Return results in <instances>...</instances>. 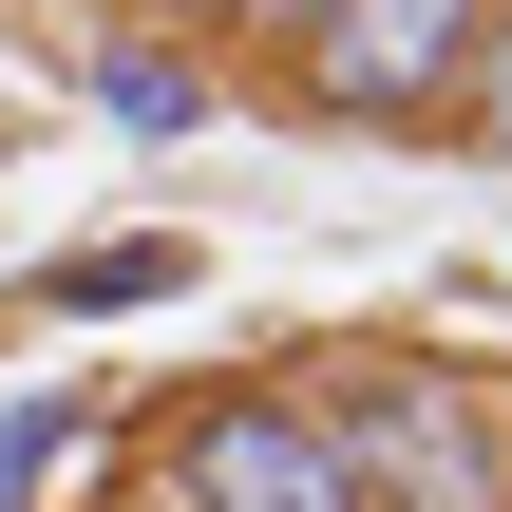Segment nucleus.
Returning <instances> with one entry per match:
<instances>
[{
  "label": "nucleus",
  "instance_id": "f257e3e1",
  "mask_svg": "<svg viewBox=\"0 0 512 512\" xmlns=\"http://www.w3.org/2000/svg\"><path fill=\"white\" fill-rule=\"evenodd\" d=\"M285 399L323 418V456H342L361 512H512V418L437 342H323Z\"/></svg>",
  "mask_w": 512,
  "mask_h": 512
},
{
  "label": "nucleus",
  "instance_id": "39448f33",
  "mask_svg": "<svg viewBox=\"0 0 512 512\" xmlns=\"http://www.w3.org/2000/svg\"><path fill=\"white\" fill-rule=\"evenodd\" d=\"M95 95H114L133 133H190V114H209V76H190V57H152V38H95Z\"/></svg>",
  "mask_w": 512,
  "mask_h": 512
},
{
  "label": "nucleus",
  "instance_id": "6e6552de",
  "mask_svg": "<svg viewBox=\"0 0 512 512\" xmlns=\"http://www.w3.org/2000/svg\"><path fill=\"white\" fill-rule=\"evenodd\" d=\"M190 19H228V0H190Z\"/></svg>",
  "mask_w": 512,
  "mask_h": 512
},
{
  "label": "nucleus",
  "instance_id": "20e7f679",
  "mask_svg": "<svg viewBox=\"0 0 512 512\" xmlns=\"http://www.w3.org/2000/svg\"><path fill=\"white\" fill-rule=\"evenodd\" d=\"M190 285H209V247H190V228H114V247H57V266H38V304H57V323H114V304H190Z\"/></svg>",
  "mask_w": 512,
  "mask_h": 512
},
{
  "label": "nucleus",
  "instance_id": "f03ea898",
  "mask_svg": "<svg viewBox=\"0 0 512 512\" xmlns=\"http://www.w3.org/2000/svg\"><path fill=\"white\" fill-rule=\"evenodd\" d=\"M494 0H304L285 19V114L304 133H456Z\"/></svg>",
  "mask_w": 512,
  "mask_h": 512
},
{
  "label": "nucleus",
  "instance_id": "1a4fd4ad",
  "mask_svg": "<svg viewBox=\"0 0 512 512\" xmlns=\"http://www.w3.org/2000/svg\"><path fill=\"white\" fill-rule=\"evenodd\" d=\"M494 418H512V399H494Z\"/></svg>",
  "mask_w": 512,
  "mask_h": 512
},
{
  "label": "nucleus",
  "instance_id": "423d86ee",
  "mask_svg": "<svg viewBox=\"0 0 512 512\" xmlns=\"http://www.w3.org/2000/svg\"><path fill=\"white\" fill-rule=\"evenodd\" d=\"M57 456H76V399H19V418H0V512L57 494Z\"/></svg>",
  "mask_w": 512,
  "mask_h": 512
},
{
  "label": "nucleus",
  "instance_id": "7ed1b4c3",
  "mask_svg": "<svg viewBox=\"0 0 512 512\" xmlns=\"http://www.w3.org/2000/svg\"><path fill=\"white\" fill-rule=\"evenodd\" d=\"M171 512H361V494L285 380H190L171 399Z\"/></svg>",
  "mask_w": 512,
  "mask_h": 512
},
{
  "label": "nucleus",
  "instance_id": "0eeeda50",
  "mask_svg": "<svg viewBox=\"0 0 512 512\" xmlns=\"http://www.w3.org/2000/svg\"><path fill=\"white\" fill-rule=\"evenodd\" d=\"M456 152H494V171H512V19L475 38V76H456Z\"/></svg>",
  "mask_w": 512,
  "mask_h": 512
}]
</instances>
